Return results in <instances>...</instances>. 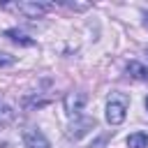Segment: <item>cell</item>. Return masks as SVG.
Segmentation results:
<instances>
[{
  "label": "cell",
  "mask_w": 148,
  "mask_h": 148,
  "mask_svg": "<svg viewBox=\"0 0 148 148\" xmlns=\"http://www.w3.org/2000/svg\"><path fill=\"white\" fill-rule=\"evenodd\" d=\"M5 35H7L12 42H18V44H23V46H30V44H32V39H28V37H25L21 30H16V28H9Z\"/></svg>",
  "instance_id": "cell-8"
},
{
  "label": "cell",
  "mask_w": 148,
  "mask_h": 148,
  "mask_svg": "<svg viewBox=\"0 0 148 148\" xmlns=\"http://www.w3.org/2000/svg\"><path fill=\"white\" fill-rule=\"evenodd\" d=\"M23 146L25 148H51L49 139L37 127H25L23 130Z\"/></svg>",
  "instance_id": "cell-3"
},
{
  "label": "cell",
  "mask_w": 148,
  "mask_h": 148,
  "mask_svg": "<svg viewBox=\"0 0 148 148\" xmlns=\"http://www.w3.org/2000/svg\"><path fill=\"white\" fill-rule=\"evenodd\" d=\"M148 146V136L143 132H134L127 136V148H146Z\"/></svg>",
  "instance_id": "cell-7"
},
{
  "label": "cell",
  "mask_w": 148,
  "mask_h": 148,
  "mask_svg": "<svg viewBox=\"0 0 148 148\" xmlns=\"http://www.w3.org/2000/svg\"><path fill=\"white\" fill-rule=\"evenodd\" d=\"M12 118H14V111H12L7 104H2V102H0V130H2V127H7V125L12 123Z\"/></svg>",
  "instance_id": "cell-9"
},
{
  "label": "cell",
  "mask_w": 148,
  "mask_h": 148,
  "mask_svg": "<svg viewBox=\"0 0 148 148\" xmlns=\"http://www.w3.org/2000/svg\"><path fill=\"white\" fill-rule=\"evenodd\" d=\"M127 74L132 79H136V81H148V67L141 65V62H136V60L127 62Z\"/></svg>",
  "instance_id": "cell-6"
},
{
  "label": "cell",
  "mask_w": 148,
  "mask_h": 148,
  "mask_svg": "<svg viewBox=\"0 0 148 148\" xmlns=\"http://www.w3.org/2000/svg\"><path fill=\"white\" fill-rule=\"evenodd\" d=\"M127 116V97L125 95H118L113 92L106 102V120L109 125H120Z\"/></svg>",
  "instance_id": "cell-1"
},
{
  "label": "cell",
  "mask_w": 148,
  "mask_h": 148,
  "mask_svg": "<svg viewBox=\"0 0 148 148\" xmlns=\"http://www.w3.org/2000/svg\"><path fill=\"white\" fill-rule=\"evenodd\" d=\"M95 127V120L92 118H83V120H76V123H72L69 125V132H67V136L69 139H81L88 130H92Z\"/></svg>",
  "instance_id": "cell-5"
},
{
  "label": "cell",
  "mask_w": 148,
  "mask_h": 148,
  "mask_svg": "<svg viewBox=\"0 0 148 148\" xmlns=\"http://www.w3.org/2000/svg\"><path fill=\"white\" fill-rule=\"evenodd\" d=\"M146 25H148V14H146Z\"/></svg>",
  "instance_id": "cell-12"
},
{
  "label": "cell",
  "mask_w": 148,
  "mask_h": 148,
  "mask_svg": "<svg viewBox=\"0 0 148 148\" xmlns=\"http://www.w3.org/2000/svg\"><path fill=\"white\" fill-rule=\"evenodd\" d=\"M83 106H86V95H83V92H69V95L65 97V111H67L69 118L76 120V118L81 116Z\"/></svg>",
  "instance_id": "cell-4"
},
{
  "label": "cell",
  "mask_w": 148,
  "mask_h": 148,
  "mask_svg": "<svg viewBox=\"0 0 148 148\" xmlns=\"http://www.w3.org/2000/svg\"><path fill=\"white\" fill-rule=\"evenodd\" d=\"M14 62H16L14 56H9V53H0V67H9V65H14Z\"/></svg>",
  "instance_id": "cell-10"
},
{
  "label": "cell",
  "mask_w": 148,
  "mask_h": 148,
  "mask_svg": "<svg viewBox=\"0 0 148 148\" xmlns=\"http://www.w3.org/2000/svg\"><path fill=\"white\" fill-rule=\"evenodd\" d=\"M5 7L18 12V14L28 16V18H37V16H42V14H46L51 9V5H46V2H14V5H5Z\"/></svg>",
  "instance_id": "cell-2"
},
{
  "label": "cell",
  "mask_w": 148,
  "mask_h": 148,
  "mask_svg": "<svg viewBox=\"0 0 148 148\" xmlns=\"http://www.w3.org/2000/svg\"><path fill=\"white\" fill-rule=\"evenodd\" d=\"M146 111H148V97H146Z\"/></svg>",
  "instance_id": "cell-11"
}]
</instances>
